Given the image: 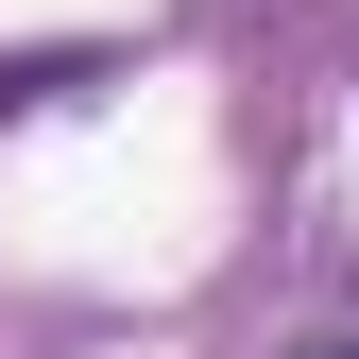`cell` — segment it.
<instances>
[{"instance_id":"cell-1","label":"cell","mask_w":359,"mask_h":359,"mask_svg":"<svg viewBox=\"0 0 359 359\" xmlns=\"http://www.w3.org/2000/svg\"><path fill=\"white\" fill-rule=\"evenodd\" d=\"M308 359H359V342H308Z\"/></svg>"}]
</instances>
